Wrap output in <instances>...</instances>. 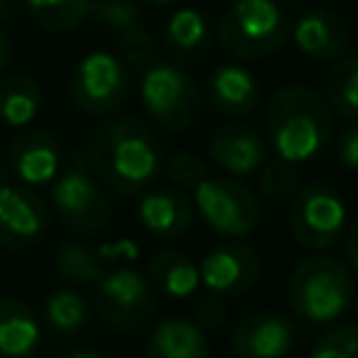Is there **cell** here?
<instances>
[{
    "mask_svg": "<svg viewBox=\"0 0 358 358\" xmlns=\"http://www.w3.org/2000/svg\"><path fill=\"white\" fill-rule=\"evenodd\" d=\"M84 157L95 179L117 196L145 193L165 162L157 134L137 117H109L95 126Z\"/></svg>",
    "mask_w": 358,
    "mask_h": 358,
    "instance_id": "cell-1",
    "label": "cell"
},
{
    "mask_svg": "<svg viewBox=\"0 0 358 358\" xmlns=\"http://www.w3.org/2000/svg\"><path fill=\"white\" fill-rule=\"evenodd\" d=\"M266 134L274 154L291 165L316 159L333 140V109L308 84L280 87L266 106Z\"/></svg>",
    "mask_w": 358,
    "mask_h": 358,
    "instance_id": "cell-2",
    "label": "cell"
},
{
    "mask_svg": "<svg viewBox=\"0 0 358 358\" xmlns=\"http://www.w3.org/2000/svg\"><path fill=\"white\" fill-rule=\"evenodd\" d=\"M288 305L310 324H333L352 305V274L327 252L299 260L288 277Z\"/></svg>",
    "mask_w": 358,
    "mask_h": 358,
    "instance_id": "cell-3",
    "label": "cell"
},
{
    "mask_svg": "<svg viewBox=\"0 0 358 358\" xmlns=\"http://www.w3.org/2000/svg\"><path fill=\"white\" fill-rule=\"evenodd\" d=\"M291 39V14L277 0H235L215 22L218 48L241 62L266 59Z\"/></svg>",
    "mask_w": 358,
    "mask_h": 358,
    "instance_id": "cell-4",
    "label": "cell"
},
{
    "mask_svg": "<svg viewBox=\"0 0 358 358\" xmlns=\"http://www.w3.org/2000/svg\"><path fill=\"white\" fill-rule=\"evenodd\" d=\"M140 103L154 126L185 131L201 120L204 92L185 67L159 62L140 78Z\"/></svg>",
    "mask_w": 358,
    "mask_h": 358,
    "instance_id": "cell-5",
    "label": "cell"
},
{
    "mask_svg": "<svg viewBox=\"0 0 358 358\" xmlns=\"http://www.w3.org/2000/svg\"><path fill=\"white\" fill-rule=\"evenodd\" d=\"M50 201L59 221L73 232L95 235L106 229L112 221L109 193L90 171L87 157L78 151H73L70 159L56 173V182L50 187Z\"/></svg>",
    "mask_w": 358,
    "mask_h": 358,
    "instance_id": "cell-6",
    "label": "cell"
},
{
    "mask_svg": "<svg viewBox=\"0 0 358 358\" xmlns=\"http://www.w3.org/2000/svg\"><path fill=\"white\" fill-rule=\"evenodd\" d=\"M350 224L344 196L327 182H310L296 190L288 207L291 238L308 252H327L336 246Z\"/></svg>",
    "mask_w": 358,
    "mask_h": 358,
    "instance_id": "cell-7",
    "label": "cell"
},
{
    "mask_svg": "<svg viewBox=\"0 0 358 358\" xmlns=\"http://www.w3.org/2000/svg\"><path fill=\"white\" fill-rule=\"evenodd\" d=\"M193 210L221 238H246L260 227L257 196L235 176H204L193 187Z\"/></svg>",
    "mask_w": 358,
    "mask_h": 358,
    "instance_id": "cell-8",
    "label": "cell"
},
{
    "mask_svg": "<svg viewBox=\"0 0 358 358\" xmlns=\"http://www.w3.org/2000/svg\"><path fill=\"white\" fill-rule=\"evenodd\" d=\"M154 288L148 277L131 266L106 268L95 282V310L98 316L120 333H140L154 319Z\"/></svg>",
    "mask_w": 358,
    "mask_h": 358,
    "instance_id": "cell-9",
    "label": "cell"
},
{
    "mask_svg": "<svg viewBox=\"0 0 358 358\" xmlns=\"http://www.w3.org/2000/svg\"><path fill=\"white\" fill-rule=\"evenodd\" d=\"M70 101L87 115H112L129 101V70L109 50L84 53L70 73Z\"/></svg>",
    "mask_w": 358,
    "mask_h": 358,
    "instance_id": "cell-10",
    "label": "cell"
},
{
    "mask_svg": "<svg viewBox=\"0 0 358 358\" xmlns=\"http://www.w3.org/2000/svg\"><path fill=\"white\" fill-rule=\"evenodd\" d=\"M260 271H263L260 255L243 241L218 243L199 263L201 285L215 296H241V294H246L260 280Z\"/></svg>",
    "mask_w": 358,
    "mask_h": 358,
    "instance_id": "cell-11",
    "label": "cell"
},
{
    "mask_svg": "<svg viewBox=\"0 0 358 358\" xmlns=\"http://www.w3.org/2000/svg\"><path fill=\"white\" fill-rule=\"evenodd\" d=\"M50 227L48 204L28 187H0V249L22 252L34 246Z\"/></svg>",
    "mask_w": 358,
    "mask_h": 358,
    "instance_id": "cell-12",
    "label": "cell"
},
{
    "mask_svg": "<svg viewBox=\"0 0 358 358\" xmlns=\"http://www.w3.org/2000/svg\"><path fill=\"white\" fill-rule=\"evenodd\" d=\"M296 344V327L280 310L246 313L229 338L235 358H285Z\"/></svg>",
    "mask_w": 358,
    "mask_h": 358,
    "instance_id": "cell-13",
    "label": "cell"
},
{
    "mask_svg": "<svg viewBox=\"0 0 358 358\" xmlns=\"http://www.w3.org/2000/svg\"><path fill=\"white\" fill-rule=\"evenodd\" d=\"M8 168L28 187L53 182L62 171V145L56 134L36 126L22 129L8 145Z\"/></svg>",
    "mask_w": 358,
    "mask_h": 358,
    "instance_id": "cell-14",
    "label": "cell"
},
{
    "mask_svg": "<svg viewBox=\"0 0 358 358\" xmlns=\"http://www.w3.org/2000/svg\"><path fill=\"white\" fill-rule=\"evenodd\" d=\"M207 154L213 165L224 171V176H257L266 162V140L257 129L246 123H227L213 131Z\"/></svg>",
    "mask_w": 358,
    "mask_h": 358,
    "instance_id": "cell-15",
    "label": "cell"
},
{
    "mask_svg": "<svg viewBox=\"0 0 358 358\" xmlns=\"http://www.w3.org/2000/svg\"><path fill=\"white\" fill-rule=\"evenodd\" d=\"M291 39L296 50L313 62H338L347 53L350 28L327 8H305L291 22Z\"/></svg>",
    "mask_w": 358,
    "mask_h": 358,
    "instance_id": "cell-16",
    "label": "cell"
},
{
    "mask_svg": "<svg viewBox=\"0 0 358 358\" xmlns=\"http://www.w3.org/2000/svg\"><path fill=\"white\" fill-rule=\"evenodd\" d=\"M204 101L224 117H249L260 106V81L243 64H218L204 84Z\"/></svg>",
    "mask_w": 358,
    "mask_h": 358,
    "instance_id": "cell-17",
    "label": "cell"
},
{
    "mask_svg": "<svg viewBox=\"0 0 358 358\" xmlns=\"http://www.w3.org/2000/svg\"><path fill=\"white\" fill-rule=\"evenodd\" d=\"M137 224L162 241L179 238L190 229L193 224V199L176 187H159V190H145L134 207Z\"/></svg>",
    "mask_w": 358,
    "mask_h": 358,
    "instance_id": "cell-18",
    "label": "cell"
},
{
    "mask_svg": "<svg viewBox=\"0 0 358 358\" xmlns=\"http://www.w3.org/2000/svg\"><path fill=\"white\" fill-rule=\"evenodd\" d=\"M210 42H213L210 17L193 6L176 8L162 28V50L168 53L171 64H179V67L207 56Z\"/></svg>",
    "mask_w": 358,
    "mask_h": 358,
    "instance_id": "cell-19",
    "label": "cell"
},
{
    "mask_svg": "<svg viewBox=\"0 0 358 358\" xmlns=\"http://www.w3.org/2000/svg\"><path fill=\"white\" fill-rule=\"evenodd\" d=\"M148 358H210V338L193 319L168 316L145 338Z\"/></svg>",
    "mask_w": 358,
    "mask_h": 358,
    "instance_id": "cell-20",
    "label": "cell"
},
{
    "mask_svg": "<svg viewBox=\"0 0 358 358\" xmlns=\"http://www.w3.org/2000/svg\"><path fill=\"white\" fill-rule=\"evenodd\" d=\"M42 330L34 310L14 296H0V358H34Z\"/></svg>",
    "mask_w": 358,
    "mask_h": 358,
    "instance_id": "cell-21",
    "label": "cell"
},
{
    "mask_svg": "<svg viewBox=\"0 0 358 358\" xmlns=\"http://www.w3.org/2000/svg\"><path fill=\"white\" fill-rule=\"evenodd\" d=\"M145 277H148L151 288L168 299H190L201 285L199 263L190 260L185 252H176V249L157 252L148 263Z\"/></svg>",
    "mask_w": 358,
    "mask_h": 358,
    "instance_id": "cell-22",
    "label": "cell"
},
{
    "mask_svg": "<svg viewBox=\"0 0 358 358\" xmlns=\"http://www.w3.org/2000/svg\"><path fill=\"white\" fill-rule=\"evenodd\" d=\"M42 106V90L36 78L25 73L0 76V120L11 129H28Z\"/></svg>",
    "mask_w": 358,
    "mask_h": 358,
    "instance_id": "cell-23",
    "label": "cell"
},
{
    "mask_svg": "<svg viewBox=\"0 0 358 358\" xmlns=\"http://www.w3.org/2000/svg\"><path fill=\"white\" fill-rule=\"evenodd\" d=\"M324 101L336 115L358 123V53H347L333 62L324 78Z\"/></svg>",
    "mask_w": 358,
    "mask_h": 358,
    "instance_id": "cell-24",
    "label": "cell"
},
{
    "mask_svg": "<svg viewBox=\"0 0 358 358\" xmlns=\"http://www.w3.org/2000/svg\"><path fill=\"white\" fill-rule=\"evenodd\" d=\"M22 6L48 34H67L90 17V0H22Z\"/></svg>",
    "mask_w": 358,
    "mask_h": 358,
    "instance_id": "cell-25",
    "label": "cell"
},
{
    "mask_svg": "<svg viewBox=\"0 0 358 358\" xmlns=\"http://www.w3.org/2000/svg\"><path fill=\"white\" fill-rule=\"evenodd\" d=\"M53 263H56L59 277L73 282V285H95L106 271V266L101 263L98 252L90 243H81V241L62 243L56 249Z\"/></svg>",
    "mask_w": 358,
    "mask_h": 358,
    "instance_id": "cell-26",
    "label": "cell"
},
{
    "mask_svg": "<svg viewBox=\"0 0 358 358\" xmlns=\"http://www.w3.org/2000/svg\"><path fill=\"white\" fill-rule=\"evenodd\" d=\"M90 316V305L76 288H59L45 299V322L59 338L76 336Z\"/></svg>",
    "mask_w": 358,
    "mask_h": 358,
    "instance_id": "cell-27",
    "label": "cell"
},
{
    "mask_svg": "<svg viewBox=\"0 0 358 358\" xmlns=\"http://www.w3.org/2000/svg\"><path fill=\"white\" fill-rule=\"evenodd\" d=\"M117 59L123 62L126 70L145 73V70H151L154 64L162 62V45L154 39L151 31L137 25V28L117 36Z\"/></svg>",
    "mask_w": 358,
    "mask_h": 358,
    "instance_id": "cell-28",
    "label": "cell"
},
{
    "mask_svg": "<svg viewBox=\"0 0 358 358\" xmlns=\"http://www.w3.org/2000/svg\"><path fill=\"white\" fill-rule=\"evenodd\" d=\"M257 187H260V196L266 201H291L296 196V190L302 187L299 182V171L296 165L274 157V159H266L263 168L257 171Z\"/></svg>",
    "mask_w": 358,
    "mask_h": 358,
    "instance_id": "cell-29",
    "label": "cell"
},
{
    "mask_svg": "<svg viewBox=\"0 0 358 358\" xmlns=\"http://www.w3.org/2000/svg\"><path fill=\"white\" fill-rule=\"evenodd\" d=\"M90 20L120 36L143 22V11L134 0H90Z\"/></svg>",
    "mask_w": 358,
    "mask_h": 358,
    "instance_id": "cell-30",
    "label": "cell"
},
{
    "mask_svg": "<svg viewBox=\"0 0 358 358\" xmlns=\"http://www.w3.org/2000/svg\"><path fill=\"white\" fill-rule=\"evenodd\" d=\"M162 173H165V179L171 182V187L182 190V193H185V190H193L204 176H210L204 157L196 154L193 148H179V151H173V154L162 162Z\"/></svg>",
    "mask_w": 358,
    "mask_h": 358,
    "instance_id": "cell-31",
    "label": "cell"
},
{
    "mask_svg": "<svg viewBox=\"0 0 358 358\" xmlns=\"http://www.w3.org/2000/svg\"><path fill=\"white\" fill-rule=\"evenodd\" d=\"M308 358H358V324H336L324 330Z\"/></svg>",
    "mask_w": 358,
    "mask_h": 358,
    "instance_id": "cell-32",
    "label": "cell"
},
{
    "mask_svg": "<svg viewBox=\"0 0 358 358\" xmlns=\"http://www.w3.org/2000/svg\"><path fill=\"white\" fill-rule=\"evenodd\" d=\"M95 252H98L101 263H103V266H112V268H117V266H129V263H134V260L140 257V246H137L131 238L103 241L101 246H95Z\"/></svg>",
    "mask_w": 358,
    "mask_h": 358,
    "instance_id": "cell-33",
    "label": "cell"
},
{
    "mask_svg": "<svg viewBox=\"0 0 358 358\" xmlns=\"http://www.w3.org/2000/svg\"><path fill=\"white\" fill-rule=\"evenodd\" d=\"M336 159L344 171L358 173V123H350L336 134Z\"/></svg>",
    "mask_w": 358,
    "mask_h": 358,
    "instance_id": "cell-34",
    "label": "cell"
},
{
    "mask_svg": "<svg viewBox=\"0 0 358 358\" xmlns=\"http://www.w3.org/2000/svg\"><path fill=\"white\" fill-rule=\"evenodd\" d=\"M224 313H227V308H224L221 296L207 294L204 299L196 302V319H193V322H196L201 330H207V327H218V324L224 322Z\"/></svg>",
    "mask_w": 358,
    "mask_h": 358,
    "instance_id": "cell-35",
    "label": "cell"
},
{
    "mask_svg": "<svg viewBox=\"0 0 358 358\" xmlns=\"http://www.w3.org/2000/svg\"><path fill=\"white\" fill-rule=\"evenodd\" d=\"M344 255H347V266L358 274V221L350 224V229L344 232Z\"/></svg>",
    "mask_w": 358,
    "mask_h": 358,
    "instance_id": "cell-36",
    "label": "cell"
},
{
    "mask_svg": "<svg viewBox=\"0 0 358 358\" xmlns=\"http://www.w3.org/2000/svg\"><path fill=\"white\" fill-rule=\"evenodd\" d=\"M8 62H11V39H8V36H6V31L0 28V76L6 73Z\"/></svg>",
    "mask_w": 358,
    "mask_h": 358,
    "instance_id": "cell-37",
    "label": "cell"
},
{
    "mask_svg": "<svg viewBox=\"0 0 358 358\" xmlns=\"http://www.w3.org/2000/svg\"><path fill=\"white\" fill-rule=\"evenodd\" d=\"M62 358H106V355L95 352V350H73V352H64Z\"/></svg>",
    "mask_w": 358,
    "mask_h": 358,
    "instance_id": "cell-38",
    "label": "cell"
},
{
    "mask_svg": "<svg viewBox=\"0 0 358 358\" xmlns=\"http://www.w3.org/2000/svg\"><path fill=\"white\" fill-rule=\"evenodd\" d=\"M277 3H280V6H282V8L288 11V14H291V11H294V8H299V6L305 3V0H277Z\"/></svg>",
    "mask_w": 358,
    "mask_h": 358,
    "instance_id": "cell-39",
    "label": "cell"
},
{
    "mask_svg": "<svg viewBox=\"0 0 358 358\" xmlns=\"http://www.w3.org/2000/svg\"><path fill=\"white\" fill-rule=\"evenodd\" d=\"M145 3H151V6H171V3H176V0H145Z\"/></svg>",
    "mask_w": 358,
    "mask_h": 358,
    "instance_id": "cell-40",
    "label": "cell"
},
{
    "mask_svg": "<svg viewBox=\"0 0 358 358\" xmlns=\"http://www.w3.org/2000/svg\"><path fill=\"white\" fill-rule=\"evenodd\" d=\"M3 185H8V182H6V165L0 162V187H3Z\"/></svg>",
    "mask_w": 358,
    "mask_h": 358,
    "instance_id": "cell-41",
    "label": "cell"
},
{
    "mask_svg": "<svg viewBox=\"0 0 358 358\" xmlns=\"http://www.w3.org/2000/svg\"><path fill=\"white\" fill-rule=\"evenodd\" d=\"M0 14H8V11H6V0H0Z\"/></svg>",
    "mask_w": 358,
    "mask_h": 358,
    "instance_id": "cell-42",
    "label": "cell"
}]
</instances>
